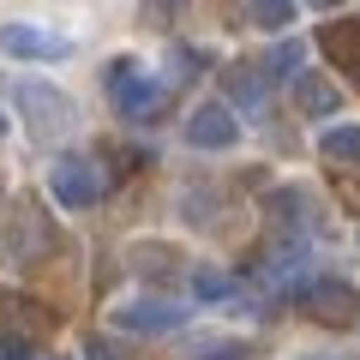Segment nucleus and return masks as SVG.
<instances>
[{"label":"nucleus","instance_id":"nucleus-1","mask_svg":"<svg viewBox=\"0 0 360 360\" xmlns=\"http://www.w3.org/2000/svg\"><path fill=\"white\" fill-rule=\"evenodd\" d=\"M103 84H108V96H115V108H120L127 120H150V115H162L168 84H162V78H150L139 60H132V54H120V60L108 66Z\"/></svg>","mask_w":360,"mask_h":360},{"label":"nucleus","instance_id":"nucleus-2","mask_svg":"<svg viewBox=\"0 0 360 360\" xmlns=\"http://www.w3.org/2000/svg\"><path fill=\"white\" fill-rule=\"evenodd\" d=\"M49 193H54L60 210H90L103 198V168L90 162V156L66 150V156H54V168H49Z\"/></svg>","mask_w":360,"mask_h":360},{"label":"nucleus","instance_id":"nucleus-3","mask_svg":"<svg viewBox=\"0 0 360 360\" xmlns=\"http://www.w3.org/2000/svg\"><path fill=\"white\" fill-rule=\"evenodd\" d=\"M13 96H18V108H25V127L37 132V139H60V132L78 120V115H72V103H66L54 84H37V78H25Z\"/></svg>","mask_w":360,"mask_h":360},{"label":"nucleus","instance_id":"nucleus-4","mask_svg":"<svg viewBox=\"0 0 360 360\" xmlns=\"http://www.w3.org/2000/svg\"><path fill=\"white\" fill-rule=\"evenodd\" d=\"M180 324H186V307L180 300H162V295L120 300L115 307V330H127V336H162V330H180Z\"/></svg>","mask_w":360,"mask_h":360},{"label":"nucleus","instance_id":"nucleus-5","mask_svg":"<svg viewBox=\"0 0 360 360\" xmlns=\"http://www.w3.org/2000/svg\"><path fill=\"white\" fill-rule=\"evenodd\" d=\"M295 300H300V312H307V319H319V324H348V319L360 312V295L342 283V276L300 283V288H295Z\"/></svg>","mask_w":360,"mask_h":360},{"label":"nucleus","instance_id":"nucleus-6","mask_svg":"<svg viewBox=\"0 0 360 360\" xmlns=\"http://www.w3.org/2000/svg\"><path fill=\"white\" fill-rule=\"evenodd\" d=\"M186 144H193V150H229V144H240L234 108L229 103H198L193 115H186Z\"/></svg>","mask_w":360,"mask_h":360},{"label":"nucleus","instance_id":"nucleus-7","mask_svg":"<svg viewBox=\"0 0 360 360\" xmlns=\"http://www.w3.org/2000/svg\"><path fill=\"white\" fill-rule=\"evenodd\" d=\"M0 54H13V60H66V37H49L37 25H6L0 30Z\"/></svg>","mask_w":360,"mask_h":360},{"label":"nucleus","instance_id":"nucleus-8","mask_svg":"<svg viewBox=\"0 0 360 360\" xmlns=\"http://www.w3.org/2000/svg\"><path fill=\"white\" fill-rule=\"evenodd\" d=\"M319 49L330 54V60L348 72V84L360 90V18H330V25L319 30Z\"/></svg>","mask_w":360,"mask_h":360},{"label":"nucleus","instance_id":"nucleus-9","mask_svg":"<svg viewBox=\"0 0 360 360\" xmlns=\"http://www.w3.org/2000/svg\"><path fill=\"white\" fill-rule=\"evenodd\" d=\"M288 84H295V108H300L307 120H330L336 108H342L336 84H330V78H319V72H295Z\"/></svg>","mask_w":360,"mask_h":360},{"label":"nucleus","instance_id":"nucleus-10","mask_svg":"<svg viewBox=\"0 0 360 360\" xmlns=\"http://www.w3.org/2000/svg\"><path fill=\"white\" fill-rule=\"evenodd\" d=\"M42 246H49V222H42V210H30V205H18L13 210V240H6V258H42Z\"/></svg>","mask_w":360,"mask_h":360},{"label":"nucleus","instance_id":"nucleus-11","mask_svg":"<svg viewBox=\"0 0 360 360\" xmlns=\"http://www.w3.org/2000/svg\"><path fill=\"white\" fill-rule=\"evenodd\" d=\"M222 84H229V96H234L229 108H246V115H258V108H264V72L229 66V72H222Z\"/></svg>","mask_w":360,"mask_h":360},{"label":"nucleus","instance_id":"nucleus-12","mask_svg":"<svg viewBox=\"0 0 360 360\" xmlns=\"http://www.w3.org/2000/svg\"><path fill=\"white\" fill-rule=\"evenodd\" d=\"M300 60H307V42H300V37H283L276 49L264 54V78H295Z\"/></svg>","mask_w":360,"mask_h":360},{"label":"nucleus","instance_id":"nucleus-13","mask_svg":"<svg viewBox=\"0 0 360 360\" xmlns=\"http://www.w3.org/2000/svg\"><path fill=\"white\" fill-rule=\"evenodd\" d=\"M246 13H252L258 30H288V25H295V13H300V0H252Z\"/></svg>","mask_w":360,"mask_h":360},{"label":"nucleus","instance_id":"nucleus-14","mask_svg":"<svg viewBox=\"0 0 360 360\" xmlns=\"http://www.w3.org/2000/svg\"><path fill=\"white\" fill-rule=\"evenodd\" d=\"M319 150L330 156V162H360V127H324Z\"/></svg>","mask_w":360,"mask_h":360},{"label":"nucleus","instance_id":"nucleus-15","mask_svg":"<svg viewBox=\"0 0 360 360\" xmlns=\"http://www.w3.org/2000/svg\"><path fill=\"white\" fill-rule=\"evenodd\" d=\"M193 295L205 300V307H222V300H234V276H222V270H193Z\"/></svg>","mask_w":360,"mask_h":360},{"label":"nucleus","instance_id":"nucleus-16","mask_svg":"<svg viewBox=\"0 0 360 360\" xmlns=\"http://www.w3.org/2000/svg\"><path fill=\"white\" fill-rule=\"evenodd\" d=\"M132 264H139L144 276H162V270H174V258H168V246H139V252H132Z\"/></svg>","mask_w":360,"mask_h":360},{"label":"nucleus","instance_id":"nucleus-17","mask_svg":"<svg viewBox=\"0 0 360 360\" xmlns=\"http://www.w3.org/2000/svg\"><path fill=\"white\" fill-rule=\"evenodd\" d=\"M193 72H198V54H193V49H174V54H168L162 84H180V78H193Z\"/></svg>","mask_w":360,"mask_h":360},{"label":"nucleus","instance_id":"nucleus-18","mask_svg":"<svg viewBox=\"0 0 360 360\" xmlns=\"http://www.w3.org/2000/svg\"><path fill=\"white\" fill-rule=\"evenodd\" d=\"M84 360H132V354L115 342V336H90V342H84Z\"/></svg>","mask_w":360,"mask_h":360},{"label":"nucleus","instance_id":"nucleus-19","mask_svg":"<svg viewBox=\"0 0 360 360\" xmlns=\"http://www.w3.org/2000/svg\"><path fill=\"white\" fill-rule=\"evenodd\" d=\"M193 360H246V348L240 342H210L205 354H193Z\"/></svg>","mask_w":360,"mask_h":360},{"label":"nucleus","instance_id":"nucleus-20","mask_svg":"<svg viewBox=\"0 0 360 360\" xmlns=\"http://www.w3.org/2000/svg\"><path fill=\"white\" fill-rule=\"evenodd\" d=\"M0 360H30V348L18 336H0Z\"/></svg>","mask_w":360,"mask_h":360},{"label":"nucleus","instance_id":"nucleus-21","mask_svg":"<svg viewBox=\"0 0 360 360\" xmlns=\"http://www.w3.org/2000/svg\"><path fill=\"white\" fill-rule=\"evenodd\" d=\"M144 6H150V13H162V18H168V13H180V6H186V0H144Z\"/></svg>","mask_w":360,"mask_h":360},{"label":"nucleus","instance_id":"nucleus-22","mask_svg":"<svg viewBox=\"0 0 360 360\" xmlns=\"http://www.w3.org/2000/svg\"><path fill=\"white\" fill-rule=\"evenodd\" d=\"M300 360H348V354H336V348H312V354H300Z\"/></svg>","mask_w":360,"mask_h":360},{"label":"nucleus","instance_id":"nucleus-23","mask_svg":"<svg viewBox=\"0 0 360 360\" xmlns=\"http://www.w3.org/2000/svg\"><path fill=\"white\" fill-rule=\"evenodd\" d=\"M312 6H336V0H312Z\"/></svg>","mask_w":360,"mask_h":360},{"label":"nucleus","instance_id":"nucleus-24","mask_svg":"<svg viewBox=\"0 0 360 360\" xmlns=\"http://www.w3.org/2000/svg\"><path fill=\"white\" fill-rule=\"evenodd\" d=\"M0 139H6V115H0Z\"/></svg>","mask_w":360,"mask_h":360}]
</instances>
